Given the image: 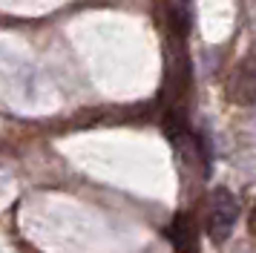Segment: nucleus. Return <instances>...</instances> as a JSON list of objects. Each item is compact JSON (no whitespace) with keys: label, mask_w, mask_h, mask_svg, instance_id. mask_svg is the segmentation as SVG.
I'll use <instances>...</instances> for the list:
<instances>
[{"label":"nucleus","mask_w":256,"mask_h":253,"mask_svg":"<svg viewBox=\"0 0 256 253\" xmlns=\"http://www.w3.org/2000/svg\"><path fill=\"white\" fill-rule=\"evenodd\" d=\"M236 218H239V202H236V196L228 187H213L208 196V216H204L208 236L216 244H222L233 233Z\"/></svg>","instance_id":"1"},{"label":"nucleus","mask_w":256,"mask_h":253,"mask_svg":"<svg viewBox=\"0 0 256 253\" xmlns=\"http://www.w3.org/2000/svg\"><path fill=\"white\" fill-rule=\"evenodd\" d=\"M228 98L239 106L256 104V69L254 66H236L228 78Z\"/></svg>","instance_id":"2"},{"label":"nucleus","mask_w":256,"mask_h":253,"mask_svg":"<svg viewBox=\"0 0 256 253\" xmlns=\"http://www.w3.org/2000/svg\"><path fill=\"white\" fill-rule=\"evenodd\" d=\"M248 228H250V233L256 236V204H254V210H250V216H248Z\"/></svg>","instance_id":"3"}]
</instances>
